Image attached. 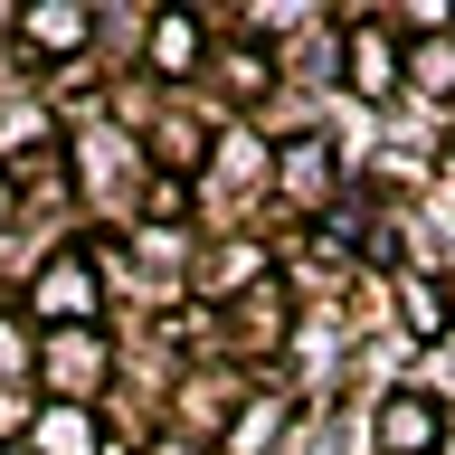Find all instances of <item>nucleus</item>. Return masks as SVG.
<instances>
[{
  "label": "nucleus",
  "mask_w": 455,
  "mask_h": 455,
  "mask_svg": "<svg viewBox=\"0 0 455 455\" xmlns=\"http://www.w3.org/2000/svg\"><path fill=\"white\" fill-rule=\"evenodd\" d=\"M48 379L57 389H95V379H105V341L95 332H57L48 341Z\"/></svg>",
  "instance_id": "f03ea898"
},
{
  "label": "nucleus",
  "mask_w": 455,
  "mask_h": 455,
  "mask_svg": "<svg viewBox=\"0 0 455 455\" xmlns=\"http://www.w3.org/2000/svg\"><path fill=\"white\" fill-rule=\"evenodd\" d=\"M427 436H436V408H427V398H398V408H389V446H398V455H418Z\"/></svg>",
  "instance_id": "39448f33"
},
{
  "label": "nucleus",
  "mask_w": 455,
  "mask_h": 455,
  "mask_svg": "<svg viewBox=\"0 0 455 455\" xmlns=\"http://www.w3.org/2000/svg\"><path fill=\"white\" fill-rule=\"evenodd\" d=\"M0 370H28V361H20V332H0Z\"/></svg>",
  "instance_id": "6e6552de"
},
{
  "label": "nucleus",
  "mask_w": 455,
  "mask_h": 455,
  "mask_svg": "<svg viewBox=\"0 0 455 455\" xmlns=\"http://www.w3.org/2000/svg\"><path fill=\"white\" fill-rule=\"evenodd\" d=\"M28 38H38V48H67V38H85V20L76 10H28Z\"/></svg>",
  "instance_id": "423d86ee"
},
{
  "label": "nucleus",
  "mask_w": 455,
  "mask_h": 455,
  "mask_svg": "<svg viewBox=\"0 0 455 455\" xmlns=\"http://www.w3.org/2000/svg\"><path fill=\"white\" fill-rule=\"evenodd\" d=\"M418 76H427V85H446V76H455V48H418Z\"/></svg>",
  "instance_id": "0eeeda50"
},
{
  "label": "nucleus",
  "mask_w": 455,
  "mask_h": 455,
  "mask_svg": "<svg viewBox=\"0 0 455 455\" xmlns=\"http://www.w3.org/2000/svg\"><path fill=\"white\" fill-rule=\"evenodd\" d=\"M28 304H38V313H95V266H85V256H57Z\"/></svg>",
  "instance_id": "f257e3e1"
},
{
  "label": "nucleus",
  "mask_w": 455,
  "mask_h": 455,
  "mask_svg": "<svg viewBox=\"0 0 455 455\" xmlns=\"http://www.w3.org/2000/svg\"><path fill=\"white\" fill-rule=\"evenodd\" d=\"M351 85H361V95H389V85H398L389 38H351Z\"/></svg>",
  "instance_id": "20e7f679"
},
{
  "label": "nucleus",
  "mask_w": 455,
  "mask_h": 455,
  "mask_svg": "<svg viewBox=\"0 0 455 455\" xmlns=\"http://www.w3.org/2000/svg\"><path fill=\"white\" fill-rule=\"evenodd\" d=\"M28 446H38V455H95V408H67V398H57Z\"/></svg>",
  "instance_id": "7ed1b4c3"
}]
</instances>
